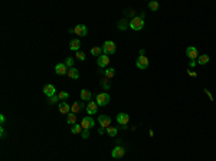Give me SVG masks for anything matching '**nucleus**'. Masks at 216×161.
Segmentation results:
<instances>
[{
	"mask_svg": "<svg viewBox=\"0 0 216 161\" xmlns=\"http://www.w3.org/2000/svg\"><path fill=\"white\" fill-rule=\"evenodd\" d=\"M58 101H59V97H58V95H54V97L48 98V102H49V104H52V105L58 104Z\"/></svg>",
	"mask_w": 216,
	"mask_h": 161,
	"instance_id": "obj_28",
	"label": "nucleus"
},
{
	"mask_svg": "<svg viewBox=\"0 0 216 161\" xmlns=\"http://www.w3.org/2000/svg\"><path fill=\"white\" fill-rule=\"evenodd\" d=\"M81 135H82V138H88V137H89V129H84V131L81 132Z\"/></svg>",
	"mask_w": 216,
	"mask_h": 161,
	"instance_id": "obj_33",
	"label": "nucleus"
},
{
	"mask_svg": "<svg viewBox=\"0 0 216 161\" xmlns=\"http://www.w3.org/2000/svg\"><path fill=\"white\" fill-rule=\"evenodd\" d=\"M108 81H109V79H107V78L102 79V88H104V89H109V84H108Z\"/></svg>",
	"mask_w": 216,
	"mask_h": 161,
	"instance_id": "obj_32",
	"label": "nucleus"
},
{
	"mask_svg": "<svg viewBox=\"0 0 216 161\" xmlns=\"http://www.w3.org/2000/svg\"><path fill=\"white\" fill-rule=\"evenodd\" d=\"M190 68H194V65H196V61H190Z\"/></svg>",
	"mask_w": 216,
	"mask_h": 161,
	"instance_id": "obj_35",
	"label": "nucleus"
},
{
	"mask_svg": "<svg viewBox=\"0 0 216 161\" xmlns=\"http://www.w3.org/2000/svg\"><path fill=\"white\" fill-rule=\"evenodd\" d=\"M82 108H84V104H81V102H74V104L71 105V112H72V114H76V112H79Z\"/></svg>",
	"mask_w": 216,
	"mask_h": 161,
	"instance_id": "obj_18",
	"label": "nucleus"
},
{
	"mask_svg": "<svg viewBox=\"0 0 216 161\" xmlns=\"http://www.w3.org/2000/svg\"><path fill=\"white\" fill-rule=\"evenodd\" d=\"M81 125H82L84 129H91L95 125V121L91 118V117H85V118H82V121H81Z\"/></svg>",
	"mask_w": 216,
	"mask_h": 161,
	"instance_id": "obj_8",
	"label": "nucleus"
},
{
	"mask_svg": "<svg viewBox=\"0 0 216 161\" xmlns=\"http://www.w3.org/2000/svg\"><path fill=\"white\" fill-rule=\"evenodd\" d=\"M107 132H108L109 137H115V135H117V128H115V127H108Z\"/></svg>",
	"mask_w": 216,
	"mask_h": 161,
	"instance_id": "obj_25",
	"label": "nucleus"
},
{
	"mask_svg": "<svg viewBox=\"0 0 216 161\" xmlns=\"http://www.w3.org/2000/svg\"><path fill=\"white\" fill-rule=\"evenodd\" d=\"M101 51H102V49H101L99 46H95V48L91 49V53L94 55V56H97V58H99V56H101Z\"/></svg>",
	"mask_w": 216,
	"mask_h": 161,
	"instance_id": "obj_24",
	"label": "nucleus"
},
{
	"mask_svg": "<svg viewBox=\"0 0 216 161\" xmlns=\"http://www.w3.org/2000/svg\"><path fill=\"white\" fill-rule=\"evenodd\" d=\"M91 97H92V94H91L88 89H82V91H81V99H82V101H88V102H89V101H91Z\"/></svg>",
	"mask_w": 216,
	"mask_h": 161,
	"instance_id": "obj_19",
	"label": "nucleus"
},
{
	"mask_svg": "<svg viewBox=\"0 0 216 161\" xmlns=\"http://www.w3.org/2000/svg\"><path fill=\"white\" fill-rule=\"evenodd\" d=\"M104 75L107 79H112L114 75H115V71L112 69V68H108V69H104Z\"/></svg>",
	"mask_w": 216,
	"mask_h": 161,
	"instance_id": "obj_21",
	"label": "nucleus"
},
{
	"mask_svg": "<svg viewBox=\"0 0 216 161\" xmlns=\"http://www.w3.org/2000/svg\"><path fill=\"white\" fill-rule=\"evenodd\" d=\"M74 32H75L78 36H86V35H88V27H86L85 25H78L75 29H74Z\"/></svg>",
	"mask_w": 216,
	"mask_h": 161,
	"instance_id": "obj_13",
	"label": "nucleus"
},
{
	"mask_svg": "<svg viewBox=\"0 0 216 161\" xmlns=\"http://www.w3.org/2000/svg\"><path fill=\"white\" fill-rule=\"evenodd\" d=\"M115 51H117V46H115V43L112 42V40H107V42L102 45V52H104V55H114Z\"/></svg>",
	"mask_w": 216,
	"mask_h": 161,
	"instance_id": "obj_3",
	"label": "nucleus"
},
{
	"mask_svg": "<svg viewBox=\"0 0 216 161\" xmlns=\"http://www.w3.org/2000/svg\"><path fill=\"white\" fill-rule=\"evenodd\" d=\"M58 97H59L61 101H66V99L69 98V94H68L66 91H62V92H59V94H58Z\"/></svg>",
	"mask_w": 216,
	"mask_h": 161,
	"instance_id": "obj_26",
	"label": "nucleus"
},
{
	"mask_svg": "<svg viewBox=\"0 0 216 161\" xmlns=\"http://www.w3.org/2000/svg\"><path fill=\"white\" fill-rule=\"evenodd\" d=\"M65 65L68 66V69L74 68V58H66V62H65Z\"/></svg>",
	"mask_w": 216,
	"mask_h": 161,
	"instance_id": "obj_29",
	"label": "nucleus"
},
{
	"mask_svg": "<svg viewBox=\"0 0 216 161\" xmlns=\"http://www.w3.org/2000/svg\"><path fill=\"white\" fill-rule=\"evenodd\" d=\"M209 62V56L207 55H202V56H199L197 58V64L199 65H205Z\"/></svg>",
	"mask_w": 216,
	"mask_h": 161,
	"instance_id": "obj_23",
	"label": "nucleus"
},
{
	"mask_svg": "<svg viewBox=\"0 0 216 161\" xmlns=\"http://www.w3.org/2000/svg\"><path fill=\"white\" fill-rule=\"evenodd\" d=\"M128 26L133 29V30H141V29L144 27V17H141V16H136V17H133Z\"/></svg>",
	"mask_w": 216,
	"mask_h": 161,
	"instance_id": "obj_1",
	"label": "nucleus"
},
{
	"mask_svg": "<svg viewBox=\"0 0 216 161\" xmlns=\"http://www.w3.org/2000/svg\"><path fill=\"white\" fill-rule=\"evenodd\" d=\"M118 29H121V30H125V29H127V22H125V20H120L118 22Z\"/></svg>",
	"mask_w": 216,
	"mask_h": 161,
	"instance_id": "obj_30",
	"label": "nucleus"
},
{
	"mask_svg": "<svg viewBox=\"0 0 216 161\" xmlns=\"http://www.w3.org/2000/svg\"><path fill=\"white\" fill-rule=\"evenodd\" d=\"M104 132H105V128H102V127H101V128L98 129V134H101V135H102Z\"/></svg>",
	"mask_w": 216,
	"mask_h": 161,
	"instance_id": "obj_34",
	"label": "nucleus"
},
{
	"mask_svg": "<svg viewBox=\"0 0 216 161\" xmlns=\"http://www.w3.org/2000/svg\"><path fill=\"white\" fill-rule=\"evenodd\" d=\"M109 101H111V97H109V94L107 92H101V94H98L97 98H95V102H97V105H101V107H105L109 104Z\"/></svg>",
	"mask_w": 216,
	"mask_h": 161,
	"instance_id": "obj_2",
	"label": "nucleus"
},
{
	"mask_svg": "<svg viewBox=\"0 0 216 161\" xmlns=\"http://www.w3.org/2000/svg\"><path fill=\"white\" fill-rule=\"evenodd\" d=\"M66 75L69 76L71 79H78L79 78V72H78L76 68H71V69H68V74Z\"/></svg>",
	"mask_w": 216,
	"mask_h": 161,
	"instance_id": "obj_17",
	"label": "nucleus"
},
{
	"mask_svg": "<svg viewBox=\"0 0 216 161\" xmlns=\"http://www.w3.org/2000/svg\"><path fill=\"white\" fill-rule=\"evenodd\" d=\"M55 72L58 75H65V74H68V66L65 64H58L55 66Z\"/></svg>",
	"mask_w": 216,
	"mask_h": 161,
	"instance_id": "obj_14",
	"label": "nucleus"
},
{
	"mask_svg": "<svg viewBox=\"0 0 216 161\" xmlns=\"http://www.w3.org/2000/svg\"><path fill=\"white\" fill-rule=\"evenodd\" d=\"M55 92H56V89H55V86L51 85V84L45 85V88H43V94H45V95H46L48 98H51V97H54V95H56Z\"/></svg>",
	"mask_w": 216,
	"mask_h": 161,
	"instance_id": "obj_12",
	"label": "nucleus"
},
{
	"mask_svg": "<svg viewBox=\"0 0 216 161\" xmlns=\"http://www.w3.org/2000/svg\"><path fill=\"white\" fill-rule=\"evenodd\" d=\"M76 58H78L79 61H85V53H84L82 51H78V52H76Z\"/></svg>",
	"mask_w": 216,
	"mask_h": 161,
	"instance_id": "obj_31",
	"label": "nucleus"
},
{
	"mask_svg": "<svg viewBox=\"0 0 216 161\" xmlns=\"http://www.w3.org/2000/svg\"><path fill=\"white\" fill-rule=\"evenodd\" d=\"M128 121H130V115L125 114V112H120L118 115H117V122H118L120 125H122V128H125V125L128 124Z\"/></svg>",
	"mask_w": 216,
	"mask_h": 161,
	"instance_id": "obj_4",
	"label": "nucleus"
},
{
	"mask_svg": "<svg viewBox=\"0 0 216 161\" xmlns=\"http://www.w3.org/2000/svg\"><path fill=\"white\" fill-rule=\"evenodd\" d=\"M186 55H187V58H190V61H196V59L199 58L197 48H194V46H189V48L186 49Z\"/></svg>",
	"mask_w": 216,
	"mask_h": 161,
	"instance_id": "obj_5",
	"label": "nucleus"
},
{
	"mask_svg": "<svg viewBox=\"0 0 216 161\" xmlns=\"http://www.w3.org/2000/svg\"><path fill=\"white\" fill-rule=\"evenodd\" d=\"M97 64L99 68H107L108 64H109V56L108 55H101L99 58H98V61H97Z\"/></svg>",
	"mask_w": 216,
	"mask_h": 161,
	"instance_id": "obj_9",
	"label": "nucleus"
},
{
	"mask_svg": "<svg viewBox=\"0 0 216 161\" xmlns=\"http://www.w3.org/2000/svg\"><path fill=\"white\" fill-rule=\"evenodd\" d=\"M71 131H72V134H81V132L84 131V128H82L81 124H75V125H72Z\"/></svg>",
	"mask_w": 216,
	"mask_h": 161,
	"instance_id": "obj_22",
	"label": "nucleus"
},
{
	"mask_svg": "<svg viewBox=\"0 0 216 161\" xmlns=\"http://www.w3.org/2000/svg\"><path fill=\"white\" fill-rule=\"evenodd\" d=\"M149 7H150V10H153V12L159 10V3H157V1H150V3H149Z\"/></svg>",
	"mask_w": 216,
	"mask_h": 161,
	"instance_id": "obj_27",
	"label": "nucleus"
},
{
	"mask_svg": "<svg viewBox=\"0 0 216 161\" xmlns=\"http://www.w3.org/2000/svg\"><path fill=\"white\" fill-rule=\"evenodd\" d=\"M86 112H88L89 115H94V114H97V112H98L97 102H92V101H89V102L86 104Z\"/></svg>",
	"mask_w": 216,
	"mask_h": 161,
	"instance_id": "obj_11",
	"label": "nucleus"
},
{
	"mask_svg": "<svg viewBox=\"0 0 216 161\" xmlns=\"http://www.w3.org/2000/svg\"><path fill=\"white\" fill-rule=\"evenodd\" d=\"M69 48H71L72 51L78 52V51H79V48H81V42H79V39H72L71 43H69Z\"/></svg>",
	"mask_w": 216,
	"mask_h": 161,
	"instance_id": "obj_16",
	"label": "nucleus"
},
{
	"mask_svg": "<svg viewBox=\"0 0 216 161\" xmlns=\"http://www.w3.org/2000/svg\"><path fill=\"white\" fill-rule=\"evenodd\" d=\"M66 122H68L69 125H75L76 124V115L75 114H72V112L68 114V115H66Z\"/></svg>",
	"mask_w": 216,
	"mask_h": 161,
	"instance_id": "obj_20",
	"label": "nucleus"
},
{
	"mask_svg": "<svg viewBox=\"0 0 216 161\" xmlns=\"http://www.w3.org/2000/svg\"><path fill=\"white\" fill-rule=\"evenodd\" d=\"M124 154H125V150H124V147H115L114 150L111 151V155H112V158H121V157H124Z\"/></svg>",
	"mask_w": 216,
	"mask_h": 161,
	"instance_id": "obj_10",
	"label": "nucleus"
},
{
	"mask_svg": "<svg viewBox=\"0 0 216 161\" xmlns=\"http://www.w3.org/2000/svg\"><path fill=\"white\" fill-rule=\"evenodd\" d=\"M59 111H61V114H64V115L71 114V107L66 104V101H62V102L59 104Z\"/></svg>",
	"mask_w": 216,
	"mask_h": 161,
	"instance_id": "obj_15",
	"label": "nucleus"
},
{
	"mask_svg": "<svg viewBox=\"0 0 216 161\" xmlns=\"http://www.w3.org/2000/svg\"><path fill=\"white\" fill-rule=\"evenodd\" d=\"M0 121H1V124L6 121V118H4V115H0Z\"/></svg>",
	"mask_w": 216,
	"mask_h": 161,
	"instance_id": "obj_36",
	"label": "nucleus"
},
{
	"mask_svg": "<svg viewBox=\"0 0 216 161\" xmlns=\"http://www.w3.org/2000/svg\"><path fill=\"white\" fill-rule=\"evenodd\" d=\"M98 122H99V125L102 127V128L107 129L108 127H111V118L108 117V115H99L98 117Z\"/></svg>",
	"mask_w": 216,
	"mask_h": 161,
	"instance_id": "obj_7",
	"label": "nucleus"
},
{
	"mask_svg": "<svg viewBox=\"0 0 216 161\" xmlns=\"http://www.w3.org/2000/svg\"><path fill=\"white\" fill-rule=\"evenodd\" d=\"M136 65H137L138 69H147V66H149V58L147 56H138Z\"/></svg>",
	"mask_w": 216,
	"mask_h": 161,
	"instance_id": "obj_6",
	"label": "nucleus"
}]
</instances>
